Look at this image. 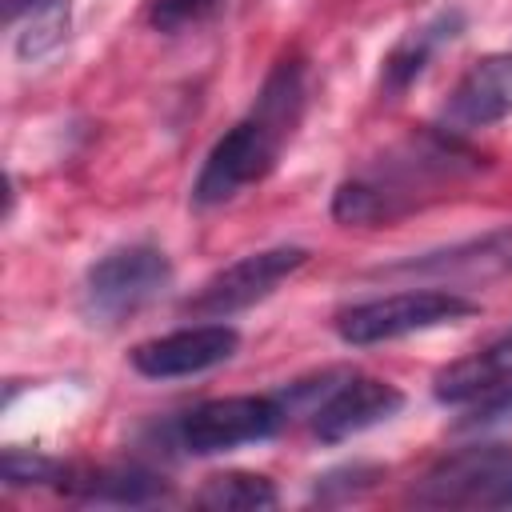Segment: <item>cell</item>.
Returning <instances> with one entry per match:
<instances>
[{
	"label": "cell",
	"mask_w": 512,
	"mask_h": 512,
	"mask_svg": "<svg viewBox=\"0 0 512 512\" xmlns=\"http://www.w3.org/2000/svg\"><path fill=\"white\" fill-rule=\"evenodd\" d=\"M304 104H308V68L304 56L288 52L264 76L252 108L208 148L192 184V204L216 208L260 184L276 168L284 144L292 140Z\"/></svg>",
	"instance_id": "6da1fadb"
},
{
	"label": "cell",
	"mask_w": 512,
	"mask_h": 512,
	"mask_svg": "<svg viewBox=\"0 0 512 512\" xmlns=\"http://www.w3.org/2000/svg\"><path fill=\"white\" fill-rule=\"evenodd\" d=\"M480 156L444 128H424L408 136L388 156L368 164L364 172L348 176L332 192V220L340 224H388L424 200L440 196V188L472 176Z\"/></svg>",
	"instance_id": "7a4b0ae2"
},
{
	"label": "cell",
	"mask_w": 512,
	"mask_h": 512,
	"mask_svg": "<svg viewBox=\"0 0 512 512\" xmlns=\"http://www.w3.org/2000/svg\"><path fill=\"white\" fill-rule=\"evenodd\" d=\"M172 288V260L156 244H124L104 252L80 284V312L92 324H124Z\"/></svg>",
	"instance_id": "3957f363"
},
{
	"label": "cell",
	"mask_w": 512,
	"mask_h": 512,
	"mask_svg": "<svg viewBox=\"0 0 512 512\" xmlns=\"http://www.w3.org/2000/svg\"><path fill=\"white\" fill-rule=\"evenodd\" d=\"M476 312L480 304L452 288H408V292H388V296L336 312V336L344 344L364 348V344H384V340H400L412 332L460 324Z\"/></svg>",
	"instance_id": "277c9868"
},
{
	"label": "cell",
	"mask_w": 512,
	"mask_h": 512,
	"mask_svg": "<svg viewBox=\"0 0 512 512\" xmlns=\"http://www.w3.org/2000/svg\"><path fill=\"white\" fill-rule=\"evenodd\" d=\"M304 264H308V248H300V244H276V248L248 252V256L232 260L228 268L212 272L184 300V312H192L200 320H228V316L260 304V300H268Z\"/></svg>",
	"instance_id": "5b68a950"
},
{
	"label": "cell",
	"mask_w": 512,
	"mask_h": 512,
	"mask_svg": "<svg viewBox=\"0 0 512 512\" xmlns=\"http://www.w3.org/2000/svg\"><path fill=\"white\" fill-rule=\"evenodd\" d=\"M284 416L288 408L276 396H216L180 416L176 440L192 456H216L276 436Z\"/></svg>",
	"instance_id": "8992f818"
},
{
	"label": "cell",
	"mask_w": 512,
	"mask_h": 512,
	"mask_svg": "<svg viewBox=\"0 0 512 512\" xmlns=\"http://www.w3.org/2000/svg\"><path fill=\"white\" fill-rule=\"evenodd\" d=\"M240 348V332L232 324L208 320L192 328H176L164 336H152L128 352L132 368L148 380H180V376H200L220 364H228Z\"/></svg>",
	"instance_id": "52a82bcc"
},
{
	"label": "cell",
	"mask_w": 512,
	"mask_h": 512,
	"mask_svg": "<svg viewBox=\"0 0 512 512\" xmlns=\"http://www.w3.org/2000/svg\"><path fill=\"white\" fill-rule=\"evenodd\" d=\"M404 408V392L376 376H340V384H328L320 392V404H312V436L324 444H340L348 436H360L384 420H392Z\"/></svg>",
	"instance_id": "ba28073f"
},
{
	"label": "cell",
	"mask_w": 512,
	"mask_h": 512,
	"mask_svg": "<svg viewBox=\"0 0 512 512\" xmlns=\"http://www.w3.org/2000/svg\"><path fill=\"white\" fill-rule=\"evenodd\" d=\"M512 476V444H472L444 456L412 492L420 504H492Z\"/></svg>",
	"instance_id": "9c48e42d"
},
{
	"label": "cell",
	"mask_w": 512,
	"mask_h": 512,
	"mask_svg": "<svg viewBox=\"0 0 512 512\" xmlns=\"http://www.w3.org/2000/svg\"><path fill=\"white\" fill-rule=\"evenodd\" d=\"M512 116V56L488 52L468 64L440 108V128L452 136H468Z\"/></svg>",
	"instance_id": "30bf717a"
},
{
	"label": "cell",
	"mask_w": 512,
	"mask_h": 512,
	"mask_svg": "<svg viewBox=\"0 0 512 512\" xmlns=\"http://www.w3.org/2000/svg\"><path fill=\"white\" fill-rule=\"evenodd\" d=\"M432 396L452 408H476V420H488L512 404V336L448 364L432 380Z\"/></svg>",
	"instance_id": "8fae6325"
},
{
	"label": "cell",
	"mask_w": 512,
	"mask_h": 512,
	"mask_svg": "<svg viewBox=\"0 0 512 512\" xmlns=\"http://www.w3.org/2000/svg\"><path fill=\"white\" fill-rule=\"evenodd\" d=\"M388 276H424V280H492V276H512V224L492 228L484 236H472L464 244L424 252L388 268H376Z\"/></svg>",
	"instance_id": "7c38bea8"
},
{
	"label": "cell",
	"mask_w": 512,
	"mask_h": 512,
	"mask_svg": "<svg viewBox=\"0 0 512 512\" xmlns=\"http://www.w3.org/2000/svg\"><path fill=\"white\" fill-rule=\"evenodd\" d=\"M460 28H464V16L452 8V12H436V16H432L428 24H420V28L404 32V36L392 44V52L384 56V72H380L384 92H388V96L408 92V88L424 76V68L432 64V56H436L448 40L460 36Z\"/></svg>",
	"instance_id": "4fadbf2b"
},
{
	"label": "cell",
	"mask_w": 512,
	"mask_h": 512,
	"mask_svg": "<svg viewBox=\"0 0 512 512\" xmlns=\"http://www.w3.org/2000/svg\"><path fill=\"white\" fill-rule=\"evenodd\" d=\"M4 24L16 56L32 64L64 44L72 28V4L68 0H4Z\"/></svg>",
	"instance_id": "5bb4252c"
},
{
	"label": "cell",
	"mask_w": 512,
	"mask_h": 512,
	"mask_svg": "<svg viewBox=\"0 0 512 512\" xmlns=\"http://www.w3.org/2000/svg\"><path fill=\"white\" fill-rule=\"evenodd\" d=\"M64 488L80 500H96V504H152L164 496L160 476L136 468V464H120V468H96L88 476L64 480Z\"/></svg>",
	"instance_id": "9a60e30c"
},
{
	"label": "cell",
	"mask_w": 512,
	"mask_h": 512,
	"mask_svg": "<svg viewBox=\"0 0 512 512\" xmlns=\"http://www.w3.org/2000/svg\"><path fill=\"white\" fill-rule=\"evenodd\" d=\"M276 500H280L276 484L260 472H220L208 476L204 488L196 492V504L212 512H256V508H276Z\"/></svg>",
	"instance_id": "2e32d148"
},
{
	"label": "cell",
	"mask_w": 512,
	"mask_h": 512,
	"mask_svg": "<svg viewBox=\"0 0 512 512\" xmlns=\"http://www.w3.org/2000/svg\"><path fill=\"white\" fill-rule=\"evenodd\" d=\"M68 468L56 464L52 456H40V452H20V448H8L4 452V484L8 488H24V484H64Z\"/></svg>",
	"instance_id": "e0dca14e"
},
{
	"label": "cell",
	"mask_w": 512,
	"mask_h": 512,
	"mask_svg": "<svg viewBox=\"0 0 512 512\" xmlns=\"http://www.w3.org/2000/svg\"><path fill=\"white\" fill-rule=\"evenodd\" d=\"M220 0H152L148 4V20L160 32H180L188 24H200Z\"/></svg>",
	"instance_id": "ac0fdd59"
},
{
	"label": "cell",
	"mask_w": 512,
	"mask_h": 512,
	"mask_svg": "<svg viewBox=\"0 0 512 512\" xmlns=\"http://www.w3.org/2000/svg\"><path fill=\"white\" fill-rule=\"evenodd\" d=\"M492 504H512V476L504 480V488L496 492V500H492Z\"/></svg>",
	"instance_id": "d6986e66"
}]
</instances>
